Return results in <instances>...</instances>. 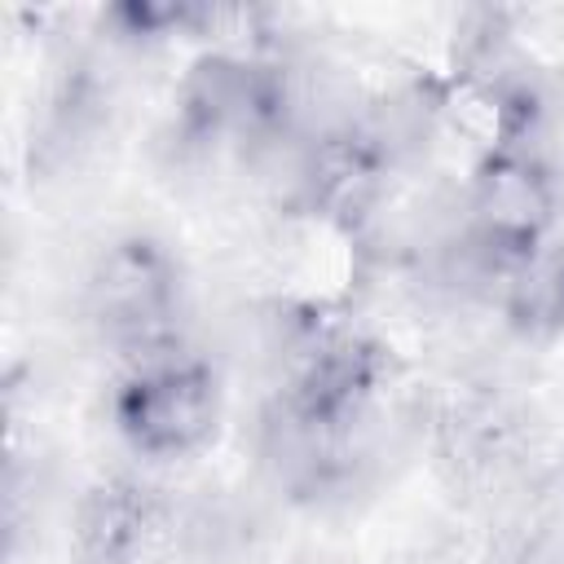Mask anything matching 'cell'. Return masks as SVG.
<instances>
[{"label":"cell","mask_w":564,"mask_h":564,"mask_svg":"<svg viewBox=\"0 0 564 564\" xmlns=\"http://www.w3.org/2000/svg\"><path fill=\"white\" fill-rule=\"evenodd\" d=\"M84 313L123 366L189 348L181 335V269L150 234L110 238L84 273Z\"/></svg>","instance_id":"6da1fadb"},{"label":"cell","mask_w":564,"mask_h":564,"mask_svg":"<svg viewBox=\"0 0 564 564\" xmlns=\"http://www.w3.org/2000/svg\"><path fill=\"white\" fill-rule=\"evenodd\" d=\"M115 432L141 458H189L220 427L216 370L189 352H163L141 366H123L110 401Z\"/></svg>","instance_id":"7a4b0ae2"},{"label":"cell","mask_w":564,"mask_h":564,"mask_svg":"<svg viewBox=\"0 0 564 564\" xmlns=\"http://www.w3.org/2000/svg\"><path fill=\"white\" fill-rule=\"evenodd\" d=\"M560 212V181L551 163L529 145H494L467 181L463 194V238L507 278L529 264Z\"/></svg>","instance_id":"3957f363"},{"label":"cell","mask_w":564,"mask_h":564,"mask_svg":"<svg viewBox=\"0 0 564 564\" xmlns=\"http://www.w3.org/2000/svg\"><path fill=\"white\" fill-rule=\"evenodd\" d=\"M163 498L137 476L93 480L70 511L75 564H137L163 529Z\"/></svg>","instance_id":"277c9868"}]
</instances>
